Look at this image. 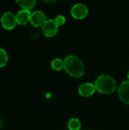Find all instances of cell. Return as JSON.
<instances>
[{
  "label": "cell",
  "instance_id": "obj_14",
  "mask_svg": "<svg viewBox=\"0 0 129 130\" xmlns=\"http://www.w3.org/2000/svg\"><path fill=\"white\" fill-rule=\"evenodd\" d=\"M55 20L57 22V24H59V26H62L65 23V18L63 15H58Z\"/></svg>",
  "mask_w": 129,
  "mask_h": 130
},
{
  "label": "cell",
  "instance_id": "obj_12",
  "mask_svg": "<svg viewBox=\"0 0 129 130\" xmlns=\"http://www.w3.org/2000/svg\"><path fill=\"white\" fill-rule=\"evenodd\" d=\"M51 66L52 68L56 70V71H59L62 70L64 68V60L56 58L53 59L51 62Z\"/></svg>",
  "mask_w": 129,
  "mask_h": 130
},
{
  "label": "cell",
  "instance_id": "obj_2",
  "mask_svg": "<svg viewBox=\"0 0 129 130\" xmlns=\"http://www.w3.org/2000/svg\"><path fill=\"white\" fill-rule=\"evenodd\" d=\"M94 85L99 92L109 94L113 93L116 91V82L109 75H102L96 79Z\"/></svg>",
  "mask_w": 129,
  "mask_h": 130
},
{
  "label": "cell",
  "instance_id": "obj_15",
  "mask_svg": "<svg viewBox=\"0 0 129 130\" xmlns=\"http://www.w3.org/2000/svg\"><path fill=\"white\" fill-rule=\"evenodd\" d=\"M43 2H46V3H50V2H56V0H42Z\"/></svg>",
  "mask_w": 129,
  "mask_h": 130
},
{
  "label": "cell",
  "instance_id": "obj_7",
  "mask_svg": "<svg viewBox=\"0 0 129 130\" xmlns=\"http://www.w3.org/2000/svg\"><path fill=\"white\" fill-rule=\"evenodd\" d=\"M118 93L121 101L125 104H129V81H125L120 84Z\"/></svg>",
  "mask_w": 129,
  "mask_h": 130
},
{
  "label": "cell",
  "instance_id": "obj_8",
  "mask_svg": "<svg viewBox=\"0 0 129 130\" xmlns=\"http://www.w3.org/2000/svg\"><path fill=\"white\" fill-rule=\"evenodd\" d=\"M15 15L17 23L20 25H25L30 21L31 12L30 10L21 9Z\"/></svg>",
  "mask_w": 129,
  "mask_h": 130
},
{
  "label": "cell",
  "instance_id": "obj_16",
  "mask_svg": "<svg viewBox=\"0 0 129 130\" xmlns=\"http://www.w3.org/2000/svg\"><path fill=\"white\" fill-rule=\"evenodd\" d=\"M128 81H129V72H128Z\"/></svg>",
  "mask_w": 129,
  "mask_h": 130
},
{
  "label": "cell",
  "instance_id": "obj_11",
  "mask_svg": "<svg viewBox=\"0 0 129 130\" xmlns=\"http://www.w3.org/2000/svg\"><path fill=\"white\" fill-rule=\"evenodd\" d=\"M68 127L69 130H80L81 127V124L79 120L76 118H72L69 120Z\"/></svg>",
  "mask_w": 129,
  "mask_h": 130
},
{
  "label": "cell",
  "instance_id": "obj_1",
  "mask_svg": "<svg viewBox=\"0 0 129 130\" xmlns=\"http://www.w3.org/2000/svg\"><path fill=\"white\" fill-rule=\"evenodd\" d=\"M64 69L69 75L74 78H80L84 73V66L82 61L74 55L68 56L64 59Z\"/></svg>",
  "mask_w": 129,
  "mask_h": 130
},
{
  "label": "cell",
  "instance_id": "obj_3",
  "mask_svg": "<svg viewBox=\"0 0 129 130\" xmlns=\"http://www.w3.org/2000/svg\"><path fill=\"white\" fill-rule=\"evenodd\" d=\"M16 15L11 11L5 12L1 18V24L7 30H13L17 24Z\"/></svg>",
  "mask_w": 129,
  "mask_h": 130
},
{
  "label": "cell",
  "instance_id": "obj_13",
  "mask_svg": "<svg viewBox=\"0 0 129 130\" xmlns=\"http://www.w3.org/2000/svg\"><path fill=\"white\" fill-rule=\"evenodd\" d=\"M8 56L6 51L4 49L0 48V68L5 66V65L8 62Z\"/></svg>",
  "mask_w": 129,
  "mask_h": 130
},
{
  "label": "cell",
  "instance_id": "obj_9",
  "mask_svg": "<svg viewBox=\"0 0 129 130\" xmlns=\"http://www.w3.org/2000/svg\"><path fill=\"white\" fill-rule=\"evenodd\" d=\"M96 87L91 83H84L79 87L78 92L83 97H90L93 95L96 91Z\"/></svg>",
  "mask_w": 129,
  "mask_h": 130
},
{
  "label": "cell",
  "instance_id": "obj_5",
  "mask_svg": "<svg viewBox=\"0 0 129 130\" xmlns=\"http://www.w3.org/2000/svg\"><path fill=\"white\" fill-rule=\"evenodd\" d=\"M71 14L72 18H74L75 19H77V20L84 19L88 14V8L84 4L78 3L71 8Z\"/></svg>",
  "mask_w": 129,
  "mask_h": 130
},
{
  "label": "cell",
  "instance_id": "obj_6",
  "mask_svg": "<svg viewBox=\"0 0 129 130\" xmlns=\"http://www.w3.org/2000/svg\"><path fill=\"white\" fill-rule=\"evenodd\" d=\"M46 21V17L43 11H35L33 13H31L30 22L33 26L36 27H43V25L45 24Z\"/></svg>",
  "mask_w": 129,
  "mask_h": 130
},
{
  "label": "cell",
  "instance_id": "obj_10",
  "mask_svg": "<svg viewBox=\"0 0 129 130\" xmlns=\"http://www.w3.org/2000/svg\"><path fill=\"white\" fill-rule=\"evenodd\" d=\"M15 2L22 9L30 11L33 9L36 4V0H15Z\"/></svg>",
  "mask_w": 129,
  "mask_h": 130
},
{
  "label": "cell",
  "instance_id": "obj_4",
  "mask_svg": "<svg viewBox=\"0 0 129 130\" xmlns=\"http://www.w3.org/2000/svg\"><path fill=\"white\" fill-rule=\"evenodd\" d=\"M59 27V26L55 19L46 20V21L42 27L43 34L46 37H52L57 34Z\"/></svg>",
  "mask_w": 129,
  "mask_h": 130
}]
</instances>
